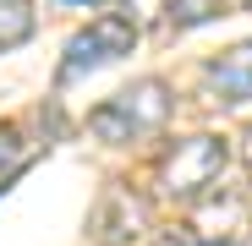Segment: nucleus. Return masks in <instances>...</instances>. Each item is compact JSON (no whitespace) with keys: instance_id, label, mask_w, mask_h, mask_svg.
<instances>
[{"instance_id":"obj_1","label":"nucleus","mask_w":252,"mask_h":246,"mask_svg":"<svg viewBox=\"0 0 252 246\" xmlns=\"http://www.w3.org/2000/svg\"><path fill=\"white\" fill-rule=\"evenodd\" d=\"M225 164H230V142L197 132V137H181V142L164 148L159 170H154V186H159V197H170V202H197V197H208L220 186Z\"/></svg>"},{"instance_id":"obj_2","label":"nucleus","mask_w":252,"mask_h":246,"mask_svg":"<svg viewBox=\"0 0 252 246\" xmlns=\"http://www.w3.org/2000/svg\"><path fill=\"white\" fill-rule=\"evenodd\" d=\"M176 109V93H170V82H159V77H143L132 82V88H121L115 99H104L94 115H88V132L99 142H137L148 132H159L164 120H170Z\"/></svg>"},{"instance_id":"obj_3","label":"nucleus","mask_w":252,"mask_h":246,"mask_svg":"<svg viewBox=\"0 0 252 246\" xmlns=\"http://www.w3.org/2000/svg\"><path fill=\"white\" fill-rule=\"evenodd\" d=\"M137 44V22L126 17V11H99L82 33H71V44H66V60H61V82L82 77V71H99L121 55H132Z\"/></svg>"},{"instance_id":"obj_4","label":"nucleus","mask_w":252,"mask_h":246,"mask_svg":"<svg viewBox=\"0 0 252 246\" xmlns=\"http://www.w3.org/2000/svg\"><path fill=\"white\" fill-rule=\"evenodd\" d=\"M203 88L214 93L220 104H247L252 99V38L203 66Z\"/></svg>"},{"instance_id":"obj_5","label":"nucleus","mask_w":252,"mask_h":246,"mask_svg":"<svg viewBox=\"0 0 252 246\" xmlns=\"http://www.w3.org/2000/svg\"><path fill=\"white\" fill-rule=\"evenodd\" d=\"M94 230H99V241H104V246H115V241H132V235H143V230H148V202H143V197H132L126 186L104 191L99 214H94Z\"/></svg>"},{"instance_id":"obj_6","label":"nucleus","mask_w":252,"mask_h":246,"mask_svg":"<svg viewBox=\"0 0 252 246\" xmlns=\"http://www.w3.org/2000/svg\"><path fill=\"white\" fill-rule=\"evenodd\" d=\"M38 27V11H33V0H0V50H17L28 44Z\"/></svg>"},{"instance_id":"obj_7","label":"nucleus","mask_w":252,"mask_h":246,"mask_svg":"<svg viewBox=\"0 0 252 246\" xmlns=\"http://www.w3.org/2000/svg\"><path fill=\"white\" fill-rule=\"evenodd\" d=\"M225 0H170V27H197V22H214Z\"/></svg>"},{"instance_id":"obj_8","label":"nucleus","mask_w":252,"mask_h":246,"mask_svg":"<svg viewBox=\"0 0 252 246\" xmlns=\"http://www.w3.org/2000/svg\"><path fill=\"white\" fill-rule=\"evenodd\" d=\"M154 246H230V241H203V235H164Z\"/></svg>"},{"instance_id":"obj_9","label":"nucleus","mask_w":252,"mask_h":246,"mask_svg":"<svg viewBox=\"0 0 252 246\" xmlns=\"http://www.w3.org/2000/svg\"><path fill=\"white\" fill-rule=\"evenodd\" d=\"M0 159H17V132H0Z\"/></svg>"},{"instance_id":"obj_10","label":"nucleus","mask_w":252,"mask_h":246,"mask_svg":"<svg viewBox=\"0 0 252 246\" xmlns=\"http://www.w3.org/2000/svg\"><path fill=\"white\" fill-rule=\"evenodd\" d=\"M241 159H247V170H252V132H247V142H241Z\"/></svg>"},{"instance_id":"obj_11","label":"nucleus","mask_w":252,"mask_h":246,"mask_svg":"<svg viewBox=\"0 0 252 246\" xmlns=\"http://www.w3.org/2000/svg\"><path fill=\"white\" fill-rule=\"evenodd\" d=\"M236 6H252V0H236Z\"/></svg>"},{"instance_id":"obj_12","label":"nucleus","mask_w":252,"mask_h":246,"mask_svg":"<svg viewBox=\"0 0 252 246\" xmlns=\"http://www.w3.org/2000/svg\"><path fill=\"white\" fill-rule=\"evenodd\" d=\"M94 6H99V0H94Z\"/></svg>"}]
</instances>
